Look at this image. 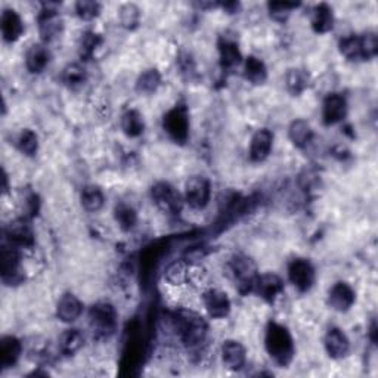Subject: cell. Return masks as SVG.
<instances>
[{"label":"cell","mask_w":378,"mask_h":378,"mask_svg":"<svg viewBox=\"0 0 378 378\" xmlns=\"http://www.w3.org/2000/svg\"><path fill=\"white\" fill-rule=\"evenodd\" d=\"M171 328L192 352H200L207 337V322L197 312L179 309L170 315Z\"/></svg>","instance_id":"obj_1"},{"label":"cell","mask_w":378,"mask_h":378,"mask_svg":"<svg viewBox=\"0 0 378 378\" xmlns=\"http://www.w3.org/2000/svg\"><path fill=\"white\" fill-rule=\"evenodd\" d=\"M265 346L269 356L279 365L287 366L294 358V343L290 331L281 323L271 322L266 328Z\"/></svg>","instance_id":"obj_2"},{"label":"cell","mask_w":378,"mask_h":378,"mask_svg":"<svg viewBox=\"0 0 378 378\" xmlns=\"http://www.w3.org/2000/svg\"><path fill=\"white\" fill-rule=\"evenodd\" d=\"M340 53L349 61H368L372 59L378 52L377 35L372 31H366L361 36L343 37L339 43Z\"/></svg>","instance_id":"obj_3"},{"label":"cell","mask_w":378,"mask_h":378,"mask_svg":"<svg viewBox=\"0 0 378 378\" xmlns=\"http://www.w3.org/2000/svg\"><path fill=\"white\" fill-rule=\"evenodd\" d=\"M89 322L95 339L108 340L117 328V310L111 303L100 301L91 308Z\"/></svg>","instance_id":"obj_4"},{"label":"cell","mask_w":378,"mask_h":378,"mask_svg":"<svg viewBox=\"0 0 378 378\" xmlns=\"http://www.w3.org/2000/svg\"><path fill=\"white\" fill-rule=\"evenodd\" d=\"M231 272L236 281L241 294L253 293L256 281L258 278L257 266L250 257L245 254H235L229 262Z\"/></svg>","instance_id":"obj_5"},{"label":"cell","mask_w":378,"mask_h":378,"mask_svg":"<svg viewBox=\"0 0 378 378\" xmlns=\"http://www.w3.org/2000/svg\"><path fill=\"white\" fill-rule=\"evenodd\" d=\"M163 127L176 144H185L189 138V115L185 105H175L163 118Z\"/></svg>","instance_id":"obj_6"},{"label":"cell","mask_w":378,"mask_h":378,"mask_svg":"<svg viewBox=\"0 0 378 378\" xmlns=\"http://www.w3.org/2000/svg\"><path fill=\"white\" fill-rule=\"evenodd\" d=\"M142 356H144L142 332H140L139 323L133 322L131 330H127L122 366L129 370V374H132V370L138 368L140 362H142Z\"/></svg>","instance_id":"obj_7"},{"label":"cell","mask_w":378,"mask_h":378,"mask_svg":"<svg viewBox=\"0 0 378 378\" xmlns=\"http://www.w3.org/2000/svg\"><path fill=\"white\" fill-rule=\"evenodd\" d=\"M151 200L167 214H179L182 210V196L167 182H158L151 188Z\"/></svg>","instance_id":"obj_8"},{"label":"cell","mask_w":378,"mask_h":378,"mask_svg":"<svg viewBox=\"0 0 378 378\" xmlns=\"http://www.w3.org/2000/svg\"><path fill=\"white\" fill-rule=\"evenodd\" d=\"M39 33L45 41H52L62 33V19L58 12V3H43L39 14Z\"/></svg>","instance_id":"obj_9"},{"label":"cell","mask_w":378,"mask_h":378,"mask_svg":"<svg viewBox=\"0 0 378 378\" xmlns=\"http://www.w3.org/2000/svg\"><path fill=\"white\" fill-rule=\"evenodd\" d=\"M23 279L19 248L5 244L2 247V281L6 285H17L23 283Z\"/></svg>","instance_id":"obj_10"},{"label":"cell","mask_w":378,"mask_h":378,"mask_svg":"<svg viewBox=\"0 0 378 378\" xmlns=\"http://www.w3.org/2000/svg\"><path fill=\"white\" fill-rule=\"evenodd\" d=\"M288 278L300 293H306L315 284V267L306 258H294L288 265Z\"/></svg>","instance_id":"obj_11"},{"label":"cell","mask_w":378,"mask_h":378,"mask_svg":"<svg viewBox=\"0 0 378 378\" xmlns=\"http://www.w3.org/2000/svg\"><path fill=\"white\" fill-rule=\"evenodd\" d=\"M210 182L204 176H192L185 187V201L193 210H202L210 201Z\"/></svg>","instance_id":"obj_12"},{"label":"cell","mask_w":378,"mask_h":378,"mask_svg":"<svg viewBox=\"0 0 378 378\" xmlns=\"http://www.w3.org/2000/svg\"><path fill=\"white\" fill-rule=\"evenodd\" d=\"M8 244L17 248H31L35 245V232L27 219L12 220L5 229Z\"/></svg>","instance_id":"obj_13"},{"label":"cell","mask_w":378,"mask_h":378,"mask_svg":"<svg viewBox=\"0 0 378 378\" xmlns=\"http://www.w3.org/2000/svg\"><path fill=\"white\" fill-rule=\"evenodd\" d=\"M348 115V102L340 93H330L322 104V120L327 126L343 122Z\"/></svg>","instance_id":"obj_14"},{"label":"cell","mask_w":378,"mask_h":378,"mask_svg":"<svg viewBox=\"0 0 378 378\" xmlns=\"http://www.w3.org/2000/svg\"><path fill=\"white\" fill-rule=\"evenodd\" d=\"M202 303L206 306L209 315L214 319H223L231 312V300L220 290L210 288L202 294Z\"/></svg>","instance_id":"obj_15"},{"label":"cell","mask_w":378,"mask_h":378,"mask_svg":"<svg viewBox=\"0 0 378 378\" xmlns=\"http://www.w3.org/2000/svg\"><path fill=\"white\" fill-rule=\"evenodd\" d=\"M253 291L267 303H274L276 297L284 291V283L283 279L274 274L258 275Z\"/></svg>","instance_id":"obj_16"},{"label":"cell","mask_w":378,"mask_h":378,"mask_svg":"<svg viewBox=\"0 0 378 378\" xmlns=\"http://www.w3.org/2000/svg\"><path fill=\"white\" fill-rule=\"evenodd\" d=\"M356 300L353 288L346 283L334 284L328 293V305L337 312H348Z\"/></svg>","instance_id":"obj_17"},{"label":"cell","mask_w":378,"mask_h":378,"mask_svg":"<svg viewBox=\"0 0 378 378\" xmlns=\"http://www.w3.org/2000/svg\"><path fill=\"white\" fill-rule=\"evenodd\" d=\"M272 142L274 135L267 129H261V131L254 133L250 145V160L253 163H262L269 157L272 149Z\"/></svg>","instance_id":"obj_18"},{"label":"cell","mask_w":378,"mask_h":378,"mask_svg":"<svg viewBox=\"0 0 378 378\" xmlns=\"http://www.w3.org/2000/svg\"><path fill=\"white\" fill-rule=\"evenodd\" d=\"M219 55H220V66L223 70H234L238 67L243 55L238 48V43L229 36H222L219 40Z\"/></svg>","instance_id":"obj_19"},{"label":"cell","mask_w":378,"mask_h":378,"mask_svg":"<svg viewBox=\"0 0 378 378\" xmlns=\"http://www.w3.org/2000/svg\"><path fill=\"white\" fill-rule=\"evenodd\" d=\"M325 349L330 358L343 359L350 350V343L340 328H330L325 336Z\"/></svg>","instance_id":"obj_20"},{"label":"cell","mask_w":378,"mask_h":378,"mask_svg":"<svg viewBox=\"0 0 378 378\" xmlns=\"http://www.w3.org/2000/svg\"><path fill=\"white\" fill-rule=\"evenodd\" d=\"M247 352L245 348L235 340H226L222 346V359L226 365V368L232 371H240L245 365Z\"/></svg>","instance_id":"obj_21"},{"label":"cell","mask_w":378,"mask_h":378,"mask_svg":"<svg viewBox=\"0 0 378 378\" xmlns=\"http://www.w3.org/2000/svg\"><path fill=\"white\" fill-rule=\"evenodd\" d=\"M0 27H2V36L5 41L14 43L17 41L24 31V24L21 17L14 9H5L0 18Z\"/></svg>","instance_id":"obj_22"},{"label":"cell","mask_w":378,"mask_h":378,"mask_svg":"<svg viewBox=\"0 0 378 378\" xmlns=\"http://www.w3.org/2000/svg\"><path fill=\"white\" fill-rule=\"evenodd\" d=\"M164 252L166 247L163 244H153L145 248L142 257H140V278L144 279L145 284L157 269V265L161 261V257H163Z\"/></svg>","instance_id":"obj_23"},{"label":"cell","mask_w":378,"mask_h":378,"mask_svg":"<svg viewBox=\"0 0 378 378\" xmlns=\"http://www.w3.org/2000/svg\"><path fill=\"white\" fill-rule=\"evenodd\" d=\"M21 352H23V344L17 337L6 336L0 340V365H2V368H12L18 362Z\"/></svg>","instance_id":"obj_24"},{"label":"cell","mask_w":378,"mask_h":378,"mask_svg":"<svg viewBox=\"0 0 378 378\" xmlns=\"http://www.w3.org/2000/svg\"><path fill=\"white\" fill-rule=\"evenodd\" d=\"M49 61L50 52L45 45H40V43L30 46L26 53V67L31 74H40L48 67Z\"/></svg>","instance_id":"obj_25"},{"label":"cell","mask_w":378,"mask_h":378,"mask_svg":"<svg viewBox=\"0 0 378 378\" xmlns=\"http://www.w3.org/2000/svg\"><path fill=\"white\" fill-rule=\"evenodd\" d=\"M83 312L82 301L71 293L64 294L57 305V316L62 322H74Z\"/></svg>","instance_id":"obj_26"},{"label":"cell","mask_w":378,"mask_h":378,"mask_svg":"<svg viewBox=\"0 0 378 378\" xmlns=\"http://www.w3.org/2000/svg\"><path fill=\"white\" fill-rule=\"evenodd\" d=\"M334 27V14L332 8L327 3H319L313 8L312 14V28L315 33L325 35Z\"/></svg>","instance_id":"obj_27"},{"label":"cell","mask_w":378,"mask_h":378,"mask_svg":"<svg viewBox=\"0 0 378 378\" xmlns=\"http://www.w3.org/2000/svg\"><path fill=\"white\" fill-rule=\"evenodd\" d=\"M83 343V332L77 328H70L64 331L62 336L59 337V350L62 355L73 356L75 352H79L82 349Z\"/></svg>","instance_id":"obj_28"},{"label":"cell","mask_w":378,"mask_h":378,"mask_svg":"<svg viewBox=\"0 0 378 378\" xmlns=\"http://www.w3.org/2000/svg\"><path fill=\"white\" fill-rule=\"evenodd\" d=\"M288 136L291 139V142H293L294 147L297 148H306L310 140L313 138V131L308 122L305 120H296L291 123L290 131H288Z\"/></svg>","instance_id":"obj_29"},{"label":"cell","mask_w":378,"mask_h":378,"mask_svg":"<svg viewBox=\"0 0 378 378\" xmlns=\"http://www.w3.org/2000/svg\"><path fill=\"white\" fill-rule=\"evenodd\" d=\"M244 77L253 84H262L267 79L265 62L257 57H248L244 64Z\"/></svg>","instance_id":"obj_30"},{"label":"cell","mask_w":378,"mask_h":378,"mask_svg":"<svg viewBox=\"0 0 378 378\" xmlns=\"http://www.w3.org/2000/svg\"><path fill=\"white\" fill-rule=\"evenodd\" d=\"M309 73L303 68H291L288 70L285 75V84L287 89L291 95L299 96L300 93H303L308 86H309Z\"/></svg>","instance_id":"obj_31"},{"label":"cell","mask_w":378,"mask_h":378,"mask_svg":"<svg viewBox=\"0 0 378 378\" xmlns=\"http://www.w3.org/2000/svg\"><path fill=\"white\" fill-rule=\"evenodd\" d=\"M144 117L136 110H129L122 115V131L129 138H138L144 133Z\"/></svg>","instance_id":"obj_32"},{"label":"cell","mask_w":378,"mask_h":378,"mask_svg":"<svg viewBox=\"0 0 378 378\" xmlns=\"http://www.w3.org/2000/svg\"><path fill=\"white\" fill-rule=\"evenodd\" d=\"M88 79V73L80 66V64H68V66L62 70L61 80L62 83L68 86L70 89L80 88Z\"/></svg>","instance_id":"obj_33"},{"label":"cell","mask_w":378,"mask_h":378,"mask_svg":"<svg viewBox=\"0 0 378 378\" xmlns=\"http://www.w3.org/2000/svg\"><path fill=\"white\" fill-rule=\"evenodd\" d=\"M161 84V74L157 68H149L139 75L136 82V91L142 95H151L157 92Z\"/></svg>","instance_id":"obj_34"},{"label":"cell","mask_w":378,"mask_h":378,"mask_svg":"<svg viewBox=\"0 0 378 378\" xmlns=\"http://www.w3.org/2000/svg\"><path fill=\"white\" fill-rule=\"evenodd\" d=\"M102 45V36L95 31H86L79 40V55L82 59L89 61L95 50Z\"/></svg>","instance_id":"obj_35"},{"label":"cell","mask_w":378,"mask_h":378,"mask_svg":"<svg viewBox=\"0 0 378 378\" xmlns=\"http://www.w3.org/2000/svg\"><path fill=\"white\" fill-rule=\"evenodd\" d=\"M80 201L84 210L88 211H98L104 206V193L98 187H84L80 193Z\"/></svg>","instance_id":"obj_36"},{"label":"cell","mask_w":378,"mask_h":378,"mask_svg":"<svg viewBox=\"0 0 378 378\" xmlns=\"http://www.w3.org/2000/svg\"><path fill=\"white\" fill-rule=\"evenodd\" d=\"M114 216L118 226H120L124 232L132 231L138 223V213L132 206H129V204H118L114 210Z\"/></svg>","instance_id":"obj_37"},{"label":"cell","mask_w":378,"mask_h":378,"mask_svg":"<svg viewBox=\"0 0 378 378\" xmlns=\"http://www.w3.org/2000/svg\"><path fill=\"white\" fill-rule=\"evenodd\" d=\"M164 278L171 285H182L189 278V265L183 258L171 262L166 269Z\"/></svg>","instance_id":"obj_38"},{"label":"cell","mask_w":378,"mask_h":378,"mask_svg":"<svg viewBox=\"0 0 378 378\" xmlns=\"http://www.w3.org/2000/svg\"><path fill=\"white\" fill-rule=\"evenodd\" d=\"M17 147L24 155L33 157L37 154L39 138L33 131H30V129H24V131H21V133L17 138Z\"/></svg>","instance_id":"obj_39"},{"label":"cell","mask_w":378,"mask_h":378,"mask_svg":"<svg viewBox=\"0 0 378 378\" xmlns=\"http://www.w3.org/2000/svg\"><path fill=\"white\" fill-rule=\"evenodd\" d=\"M300 3L296 2H271L267 5L269 9V15L274 18L275 21H279V23H284V21L288 19L294 9H297Z\"/></svg>","instance_id":"obj_40"},{"label":"cell","mask_w":378,"mask_h":378,"mask_svg":"<svg viewBox=\"0 0 378 378\" xmlns=\"http://www.w3.org/2000/svg\"><path fill=\"white\" fill-rule=\"evenodd\" d=\"M120 21L122 26L127 30H133L139 26V19H140V10L136 5L133 3H126L120 8Z\"/></svg>","instance_id":"obj_41"},{"label":"cell","mask_w":378,"mask_h":378,"mask_svg":"<svg viewBox=\"0 0 378 378\" xmlns=\"http://www.w3.org/2000/svg\"><path fill=\"white\" fill-rule=\"evenodd\" d=\"M75 14L84 21H92L101 14V3L93 0H80L75 3Z\"/></svg>","instance_id":"obj_42"},{"label":"cell","mask_w":378,"mask_h":378,"mask_svg":"<svg viewBox=\"0 0 378 378\" xmlns=\"http://www.w3.org/2000/svg\"><path fill=\"white\" fill-rule=\"evenodd\" d=\"M220 6L228 14H236L240 10V8H241V5L238 2H225V3H220Z\"/></svg>","instance_id":"obj_43"},{"label":"cell","mask_w":378,"mask_h":378,"mask_svg":"<svg viewBox=\"0 0 378 378\" xmlns=\"http://www.w3.org/2000/svg\"><path fill=\"white\" fill-rule=\"evenodd\" d=\"M370 337L372 340V343L377 341V325H375V321H372L371 323V328H370Z\"/></svg>","instance_id":"obj_44"},{"label":"cell","mask_w":378,"mask_h":378,"mask_svg":"<svg viewBox=\"0 0 378 378\" xmlns=\"http://www.w3.org/2000/svg\"><path fill=\"white\" fill-rule=\"evenodd\" d=\"M8 192V175L3 171V193Z\"/></svg>","instance_id":"obj_45"}]
</instances>
